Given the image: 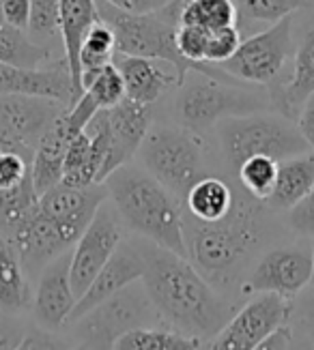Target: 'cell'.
Masks as SVG:
<instances>
[{
	"instance_id": "1",
	"label": "cell",
	"mask_w": 314,
	"mask_h": 350,
	"mask_svg": "<svg viewBox=\"0 0 314 350\" xmlns=\"http://www.w3.org/2000/svg\"><path fill=\"white\" fill-rule=\"evenodd\" d=\"M142 286L166 325L200 340L215 338L235 316V306L220 297L187 258L157 245L140 250Z\"/></svg>"
},
{
	"instance_id": "2",
	"label": "cell",
	"mask_w": 314,
	"mask_h": 350,
	"mask_svg": "<svg viewBox=\"0 0 314 350\" xmlns=\"http://www.w3.org/2000/svg\"><path fill=\"white\" fill-rule=\"evenodd\" d=\"M106 189L121 221L157 247L187 258L181 200L146 170L121 165L106 178Z\"/></svg>"
},
{
	"instance_id": "3",
	"label": "cell",
	"mask_w": 314,
	"mask_h": 350,
	"mask_svg": "<svg viewBox=\"0 0 314 350\" xmlns=\"http://www.w3.org/2000/svg\"><path fill=\"white\" fill-rule=\"evenodd\" d=\"M248 198L244 200L237 196L233 211L213 224L196 221L183 213L187 260H192V265H196L207 275H228L239 265L246 262V258L261 243V211Z\"/></svg>"
},
{
	"instance_id": "4",
	"label": "cell",
	"mask_w": 314,
	"mask_h": 350,
	"mask_svg": "<svg viewBox=\"0 0 314 350\" xmlns=\"http://www.w3.org/2000/svg\"><path fill=\"white\" fill-rule=\"evenodd\" d=\"M99 20L106 22L116 39V52L123 56H138L168 63L181 86L192 67L176 50V26L163 20L159 13H131L127 9H116L106 0H95Z\"/></svg>"
},
{
	"instance_id": "5",
	"label": "cell",
	"mask_w": 314,
	"mask_h": 350,
	"mask_svg": "<svg viewBox=\"0 0 314 350\" xmlns=\"http://www.w3.org/2000/svg\"><path fill=\"white\" fill-rule=\"evenodd\" d=\"M220 140L224 157L235 172L246 159L257 155L284 161L289 157L310 153L304 135L289 120L265 114L228 118L220 129Z\"/></svg>"
},
{
	"instance_id": "6",
	"label": "cell",
	"mask_w": 314,
	"mask_h": 350,
	"mask_svg": "<svg viewBox=\"0 0 314 350\" xmlns=\"http://www.w3.org/2000/svg\"><path fill=\"white\" fill-rule=\"evenodd\" d=\"M194 135L187 129L159 127L148 131L140 146L144 170L181 202L194 183L205 178L202 148Z\"/></svg>"
},
{
	"instance_id": "7",
	"label": "cell",
	"mask_w": 314,
	"mask_h": 350,
	"mask_svg": "<svg viewBox=\"0 0 314 350\" xmlns=\"http://www.w3.org/2000/svg\"><path fill=\"white\" fill-rule=\"evenodd\" d=\"M293 52V15L272 24L263 33L241 41L239 50L222 63L224 73L239 82L272 86L280 80Z\"/></svg>"
},
{
	"instance_id": "8",
	"label": "cell",
	"mask_w": 314,
	"mask_h": 350,
	"mask_svg": "<svg viewBox=\"0 0 314 350\" xmlns=\"http://www.w3.org/2000/svg\"><path fill=\"white\" fill-rule=\"evenodd\" d=\"M181 86L183 90L176 99V116L192 133H200L213 127L224 116H248L257 112L261 105L257 97L222 86L220 80L209 78V75L207 80H192L189 84Z\"/></svg>"
},
{
	"instance_id": "9",
	"label": "cell",
	"mask_w": 314,
	"mask_h": 350,
	"mask_svg": "<svg viewBox=\"0 0 314 350\" xmlns=\"http://www.w3.org/2000/svg\"><path fill=\"white\" fill-rule=\"evenodd\" d=\"M97 112L99 108L95 105V101L82 93V97L58 114L52 127L43 133V138L35 148L33 170H31L33 185L39 196L61 183L65 155L71 142L86 129V125L91 123Z\"/></svg>"
},
{
	"instance_id": "10",
	"label": "cell",
	"mask_w": 314,
	"mask_h": 350,
	"mask_svg": "<svg viewBox=\"0 0 314 350\" xmlns=\"http://www.w3.org/2000/svg\"><path fill=\"white\" fill-rule=\"evenodd\" d=\"M291 314V299L272 293L257 295L209 340V350H254L274 331L289 325Z\"/></svg>"
},
{
	"instance_id": "11",
	"label": "cell",
	"mask_w": 314,
	"mask_h": 350,
	"mask_svg": "<svg viewBox=\"0 0 314 350\" xmlns=\"http://www.w3.org/2000/svg\"><path fill=\"white\" fill-rule=\"evenodd\" d=\"M61 105L41 97L0 95V148L33 159L43 133L63 112Z\"/></svg>"
},
{
	"instance_id": "12",
	"label": "cell",
	"mask_w": 314,
	"mask_h": 350,
	"mask_svg": "<svg viewBox=\"0 0 314 350\" xmlns=\"http://www.w3.org/2000/svg\"><path fill=\"white\" fill-rule=\"evenodd\" d=\"M123 243L121 217L112 206L101 204L95 213L93 221L82 232L78 243L71 252L69 280L73 295L78 299L86 293V288L93 284L97 273L106 267L116 247Z\"/></svg>"
},
{
	"instance_id": "13",
	"label": "cell",
	"mask_w": 314,
	"mask_h": 350,
	"mask_svg": "<svg viewBox=\"0 0 314 350\" xmlns=\"http://www.w3.org/2000/svg\"><path fill=\"white\" fill-rule=\"evenodd\" d=\"M153 318H159V314L155 312L144 286L138 288V284H131L80 321L84 323V333L91 346L112 348L114 340L121 338L123 333L138 327H151L148 321Z\"/></svg>"
},
{
	"instance_id": "14",
	"label": "cell",
	"mask_w": 314,
	"mask_h": 350,
	"mask_svg": "<svg viewBox=\"0 0 314 350\" xmlns=\"http://www.w3.org/2000/svg\"><path fill=\"white\" fill-rule=\"evenodd\" d=\"M5 237L18 250L26 273L43 271L58 256L71 252L76 239L65 232L61 226L39 211V202L26 213V215L13 224Z\"/></svg>"
},
{
	"instance_id": "15",
	"label": "cell",
	"mask_w": 314,
	"mask_h": 350,
	"mask_svg": "<svg viewBox=\"0 0 314 350\" xmlns=\"http://www.w3.org/2000/svg\"><path fill=\"white\" fill-rule=\"evenodd\" d=\"M312 280V250L302 245L276 247L267 252L254 267L244 286L246 293H272L280 297H295Z\"/></svg>"
},
{
	"instance_id": "16",
	"label": "cell",
	"mask_w": 314,
	"mask_h": 350,
	"mask_svg": "<svg viewBox=\"0 0 314 350\" xmlns=\"http://www.w3.org/2000/svg\"><path fill=\"white\" fill-rule=\"evenodd\" d=\"M106 193L108 189L103 187V183L91 187H69L65 183H58L39 196V211L54 219L78 243L88 224L93 221L97 208L106 200Z\"/></svg>"
},
{
	"instance_id": "17",
	"label": "cell",
	"mask_w": 314,
	"mask_h": 350,
	"mask_svg": "<svg viewBox=\"0 0 314 350\" xmlns=\"http://www.w3.org/2000/svg\"><path fill=\"white\" fill-rule=\"evenodd\" d=\"M142 275H144L142 252L133 247L131 243H121L110 260L106 262V267L97 273L93 284L78 299L69 321H80L88 312H93L97 306H101V303H106L108 299L125 291L131 284L140 282Z\"/></svg>"
},
{
	"instance_id": "18",
	"label": "cell",
	"mask_w": 314,
	"mask_h": 350,
	"mask_svg": "<svg viewBox=\"0 0 314 350\" xmlns=\"http://www.w3.org/2000/svg\"><path fill=\"white\" fill-rule=\"evenodd\" d=\"M106 116L110 127V155L103 165L101 183H106V178L121 165L129 163V159L140 150L148 133V125H151L148 105L136 103L127 97L114 108L106 110Z\"/></svg>"
},
{
	"instance_id": "19",
	"label": "cell",
	"mask_w": 314,
	"mask_h": 350,
	"mask_svg": "<svg viewBox=\"0 0 314 350\" xmlns=\"http://www.w3.org/2000/svg\"><path fill=\"white\" fill-rule=\"evenodd\" d=\"M0 95L41 97L58 101L63 105L76 103L71 73L65 58L50 69H22L0 63Z\"/></svg>"
},
{
	"instance_id": "20",
	"label": "cell",
	"mask_w": 314,
	"mask_h": 350,
	"mask_svg": "<svg viewBox=\"0 0 314 350\" xmlns=\"http://www.w3.org/2000/svg\"><path fill=\"white\" fill-rule=\"evenodd\" d=\"M69 265L71 252L58 256L54 262L41 271L39 286L33 299V312L39 325L46 329H58L69 323L71 312L78 303L69 280Z\"/></svg>"
},
{
	"instance_id": "21",
	"label": "cell",
	"mask_w": 314,
	"mask_h": 350,
	"mask_svg": "<svg viewBox=\"0 0 314 350\" xmlns=\"http://www.w3.org/2000/svg\"><path fill=\"white\" fill-rule=\"evenodd\" d=\"M112 63L121 71L125 97L142 105H151L163 95V90L168 86L179 84L176 71L163 60L118 54L116 58H112Z\"/></svg>"
},
{
	"instance_id": "22",
	"label": "cell",
	"mask_w": 314,
	"mask_h": 350,
	"mask_svg": "<svg viewBox=\"0 0 314 350\" xmlns=\"http://www.w3.org/2000/svg\"><path fill=\"white\" fill-rule=\"evenodd\" d=\"M269 88L278 110L287 118H297L304 103L314 95V28H310L299 43L293 56V71Z\"/></svg>"
},
{
	"instance_id": "23",
	"label": "cell",
	"mask_w": 314,
	"mask_h": 350,
	"mask_svg": "<svg viewBox=\"0 0 314 350\" xmlns=\"http://www.w3.org/2000/svg\"><path fill=\"white\" fill-rule=\"evenodd\" d=\"M61 3V39L65 48V60L71 73L73 93L76 101L82 97V84H80V48L86 30L91 28L97 20V5L95 0H58Z\"/></svg>"
},
{
	"instance_id": "24",
	"label": "cell",
	"mask_w": 314,
	"mask_h": 350,
	"mask_svg": "<svg viewBox=\"0 0 314 350\" xmlns=\"http://www.w3.org/2000/svg\"><path fill=\"white\" fill-rule=\"evenodd\" d=\"M314 187V153H304L278 161V178L267 204L272 208L291 211L299 204Z\"/></svg>"
},
{
	"instance_id": "25",
	"label": "cell",
	"mask_w": 314,
	"mask_h": 350,
	"mask_svg": "<svg viewBox=\"0 0 314 350\" xmlns=\"http://www.w3.org/2000/svg\"><path fill=\"white\" fill-rule=\"evenodd\" d=\"M187 215L196 221L213 224L228 215L237 202V193L226 180L218 176H205L194 183L187 196L183 198Z\"/></svg>"
},
{
	"instance_id": "26",
	"label": "cell",
	"mask_w": 314,
	"mask_h": 350,
	"mask_svg": "<svg viewBox=\"0 0 314 350\" xmlns=\"http://www.w3.org/2000/svg\"><path fill=\"white\" fill-rule=\"evenodd\" d=\"M33 303L26 269L13 243L0 234V310L20 312Z\"/></svg>"
},
{
	"instance_id": "27",
	"label": "cell",
	"mask_w": 314,
	"mask_h": 350,
	"mask_svg": "<svg viewBox=\"0 0 314 350\" xmlns=\"http://www.w3.org/2000/svg\"><path fill=\"white\" fill-rule=\"evenodd\" d=\"M205 340L185 336L181 331L138 327L116 338L110 350H200Z\"/></svg>"
},
{
	"instance_id": "28",
	"label": "cell",
	"mask_w": 314,
	"mask_h": 350,
	"mask_svg": "<svg viewBox=\"0 0 314 350\" xmlns=\"http://www.w3.org/2000/svg\"><path fill=\"white\" fill-rule=\"evenodd\" d=\"M237 20L239 15L233 0H185L176 13L179 26H194L207 33L237 26Z\"/></svg>"
},
{
	"instance_id": "29",
	"label": "cell",
	"mask_w": 314,
	"mask_h": 350,
	"mask_svg": "<svg viewBox=\"0 0 314 350\" xmlns=\"http://www.w3.org/2000/svg\"><path fill=\"white\" fill-rule=\"evenodd\" d=\"M116 54V39L112 28L97 20L91 28L86 30L82 48H80V84L88 80L91 75L101 71L106 65L112 63V58Z\"/></svg>"
},
{
	"instance_id": "30",
	"label": "cell",
	"mask_w": 314,
	"mask_h": 350,
	"mask_svg": "<svg viewBox=\"0 0 314 350\" xmlns=\"http://www.w3.org/2000/svg\"><path fill=\"white\" fill-rule=\"evenodd\" d=\"M48 58V50L28 37L26 30L9 24L0 26V63L22 69H39Z\"/></svg>"
},
{
	"instance_id": "31",
	"label": "cell",
	"mask_w": 314,
	"mask_h": 350,
	"mask_svg": "<svg viewBox=\"0 0 314 350\" xmlns=\"http://www.w3.org/2000/svg\"><path fill=\"white\" fill-rule=\"evenodd\" d=\"M239 183L244 185L246 193H250L254 200L265 202L274 191L276 178H278V161L272 157H250L246 159L237 170Z\"/></svg>"
},
{
	"instance_id": "32",
	"label": "cell",
	"mask_w": 314,
	"mask_h": 350,
	"mask_svg": "<svg viewBox=\"0 0 314 350\" xmlns=\"http://www.w3.org/2000/svg\"><path fill=\"white\" fill-rule=\"evenodd\" d=\"M84 95H88L99 110H110L125 99V84L121 78V71L116 69L114 63L106 65L101 71L91 75L82 82Z\"/></svg>"
},
{
	"instance_id": "33",
	"label": "cell",
	"mask_w": 314,
	"mask_h": 350,
	"mask_svg": "<svg viewBox=\"0 0 314 350\" xmlns=\"http://www.w3.org/2000/svg\"><path fill=\"white\" fill-rule=\"evenodd\" d=\"M39 202V193L33 185V174L11 189H0V234L18 224L28 211Z\"/></svg>"
},
{
	"instance_id": "34",
	"label": "cell",
	"mask_w": 314,
	"mask_h": 350,
	"mask_svg": "<svg viewBox=\"0 0 314 350\" xmlns=\"http://www.w3.org/2000/svg\"><path fill=\"white\" fill-rule=\"evenodd\" d=\"M237 15L246 22H267L276 24L293 15L299 7V0H233Z\"/></svg>"
},
{
	"instance_id": "35",
	"label": "cell",
	"mask_w": 314,
	"mask_h": 350,
	"mask_svg": "<svg viewBox=\"0 0 314 350\" xmlns=\"http://www.w3.org/2000/svg\"><path fill=\"white\" fill-rule=\"evenodd\" d=\"M26 33L33 41L61 35V3L58 0H31V18H28Z\"/></svg>"
},
{
	"instance_id": "36",
	"label": "cell",
	"mask_w": 314,
	"mask_h": 350,
	"mask_svg": "<svg viewBox=\"0 0 314 350\" xmlns=\"http://www.w3.org/2000/svg\"><path fill=\"white\" fill-rule=\"evenodd\" d=\"M244 37L241 30L237 26H228V28H220L209 33V41H207V63L209 65H222L239 50Z\"/></svg>"
},
{
	"instance_id": "37",
	"label": "cell",
	"mask_w": 314,
	"mask_h": 350,
	"mask_svg": "<svg viewBox=\"0 0 314 350\" xmlns=\"http://www.w3.org/2000/svg\"><path fill=\"white\" fill-rule=\"evenodd\" d=\"M33 159L20 153H0V189H11L26 180L33 172Z\"/></svg>"
},
{
	"instance_id": "38",
	"label": "cell",
	"mask_w": 314,
	"mask_h": 350,
	"mask_svg": "<svg viewBox=\"0 0 314 350\" xmlns=\"http://www.w3.org/2000/svg\"><path fill=\"white\" fill-rule=\"evenodd\" d=\"M289 221L297 234L314 237V187L302 202L289 211Z\"/></svg>"
},
{
	"instance_id": "39",
	"label": "cell",
	"mask_w": 314,
	"mask_h": 350,
	"mask_svg": "<svg viewBox=\"0 0 314 350\" xmlns=\"http://www.w3.org/2000/svg\"><path fill=\"white\" fill-rule=\"evenodd\" d=\"M16 350H73V348L69 342L52 336L50 331L33 329L24 333V338Z\"/></svg>"
},
{
	"instance_id": "40",
	"label": "cell",
	"mask_w": 314,
	"mask_h": 350,
	"mask_svg": "<svg viewBox=\"0 0 314 350\" xmlns=\"http://www.w3.org/2000/svg\"><path fill=\"white\" fill-rule=\"evenodd\" d=\"M0 13L5 24L26 30L31 18V0H0Z\"/></svg>"
},
{
	"instance_id": "41",
	"label": "cell",
	"mask_w": 314,
	"mask_h": 350,
	"mask_svg": "<svg viewBox=\"0 0 314 350\" xmlns=\"http://www.w3.org/2000/svg\"><path fill=\"white\" fill-rule=\"evenodd\" d=\"M24 329L11 316L0 310V350H16L24 338Z\"/></svg>"
},
{
	"instance_id": "42",
	"label": "cell",
	"mask_w": 314,
	"mask_h": 350,
	"mask_svg": "<svg viewBox=\"0 0 314 350\" xmlns=\"http://www.w3.org/2000/svg\"><path fill=\"white\" fill-rule=\"evenodd\" d=\"M254 350H302V346H299L297 338L293 336V329L289 325H284L278 331H274L269 338H265Z\"/></svg>"
},
{
	"instance_id": "43",
	"label": "cell",
	"mask_w": 314,
	"mask_h": 350,
	"mask_svg": "<svg viewBox=\"0 0 314 350\" xmlns=\"http://www.w3.org/2000/svg\"><path fill=\"white\" fill-rule=\"evenodd\" d=\"M297 118H299V133L304 135V140L314 153V95L304 103V108Z\"/></svg>"
},
{
	"instance_id": "44",
	"label": "cell",
	"mask_w": 314,
	"mask_h": 350,
	"mask_svg": "<svg viewBox=\"0 0 314 350\" xmlns=\"http://www.w3.org/2000/svg\"><path fill=\"white\" fill-rule=\"evenodd\" d=\"M170 0H129V11L131 13H157L166 7Z\"/></svg>"
},
{
	"instance_id": "45",
	"label": "cell",
	"mask_w": 314,
	"mask_h": 350,
	"mask_svg": "<svg viewBox=\"0 0 314 350\" xmlns=\"http://www.w3.org/2000/svg\"><path fill=\"white\" fill-rule=\"evenodd\" d=\"M304 329L314 346V297H310L308 303L304 306Z\"/></svg>"
},
{
	"instance_id": "46",
	"label": "cell",
	"mask_w": 314,
	"mask_h": 350,
	"mask_svg": "<svg viewBox=\"0 0 314 350\" xmlns=\"http://www.w3.org/2000/svg\"><path fill=\"white\" fill-rule=\"evenodd\" d=\"M106 3L116 7V9H127L129 11V0H106Z\"/></svg>"
},
{
	"instance_id": "47",
	"label": "cell",
	"mask_w": 314,
	"mask_h": 350,
	"mask_svg": "<svg viewBox=\"0 0 314 350\" xmlns=\"http://www.w3.org/2000/svg\"><path fill=\"white\" fill-rule=\"evenodd\" d=\"M299 5L308 7V9H314V0H299Z\"/></svg>"
},
{
	"instance_id": "48",
	"label": "cell",
	"mask_w": 314,
	"mask_h": 350,
	"mask_svg": "<svg viewBox=\"0 0 314 350\" xmlns=\"http://www.w3.org/2000/svg\"><path fill=\"white\" fill-rule=\"evenodd\" d=\"M312 288H314V245H312V280H310Z\"/></svg>"
},
{
	"instance_id": "49",
	"label": "cell",
	"mask_w": 314,
	"mask_h": 350,
	"mask_svg": "<svg viewBox=\"0 0 314 350\" xmlns=\"http://www.w3.org/2000/svg\"><path fill=\"white\" fill-rule=\"evenodd\" d=\"M5 24V20H3V13H0V26H3Z\"/></svg>"
},
{
	"instance_id": "50",
	"label": "cell",
	"mask_w": 314,
	"mask_h": 350,
	"mask_svg": "<svg viewBox=\"0 0 314 350\" xmlns=\"http://www.w3.org/2000/svg\"><path fill=\"white\" fill-rule=\"evenodd\" d=\"M73 350H86V348H73Z\"/></svg>"
},
{
	"instance_id": "51",
	"label": "cell",
	"mask_w": 314,
	"mask_h": 350,
	"mask_svg": "<svg viewBox=\"0 0 314 350\" xmlns=\"http://www.w3.org/2000/svg\"><path fill=\"white\" fill-rule=\"evenodd\" d=\"M0 153H3V148H0Z\"/></svg>"
}]
</instances>
